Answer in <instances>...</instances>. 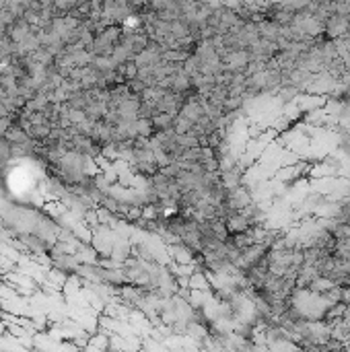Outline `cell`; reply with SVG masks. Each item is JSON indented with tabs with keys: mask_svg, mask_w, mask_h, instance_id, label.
Listing matches in <instances>:
<instances>
[{
	"mask_svg": "<svg viewBox=\"0 0 350 352\" xmlns=\"http://www.w3.org/2000/svg\"><path fill=\"white\" fill-rule=\"evenodd\" d=\"M340 303H344V305H350V286H348V284H344V286H342Z\"/></svg>",
	"mask_w": 350,
	"mask_h": 352,
	"instance_id": "1",
	"label": "cell"
},
{
	"mask_svg": "<svg viewBox=\"0 0 350 352\" xmlns=\"http://www.w3.org/2000/svg\"><path fill=\"white\" fill-rule=\"evenodd\" d=\"M52 3H56V0H42V5H44V7H50Z\"/></svg>",
	"mask_w": 350,
	"mask_h": 352,
	"instance_id": "2",
	"label": "cell"
}]
</instances>
